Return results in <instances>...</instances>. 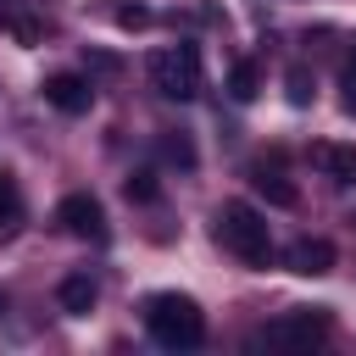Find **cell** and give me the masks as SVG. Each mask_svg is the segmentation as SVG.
Segmentation results:
<instances>
[{
    "instance_id": "1",
    "label": "cell",
    "mask_w": 356,
    "mask_h": 356,
    "mask_svg": "<svg viewBox=\"0 0 356 356\" xmlns=\"http://www.w3.org/2000/svg\"><path fill=\"white\" fill-rule=\"evenodd\" d=\"M211 234L228 256H239L245 267H267L273 261V234H267V217L250 206V200H222L217 217H211Z\"/></svg>"
},
{
    "instance_id": "2",
    "label": "cell",
    "mask_w": 356,
    "mask_h": 356,
    "mask_svg": "<svg viewBox=\"0 0 356 356\" xmlns=\"http://www.w3.org/2000/svg\"><path fill=\"white\" fill-rule=\"evenodd\" d=\"M145 328H150V339H156L161 350H195V345L206 339L200 306H195L189 295H178V289H161V295L145 300Z\"/></svg>"
},
{
    "instance_id": "3",
    "label": "cell",
    "mask_w": 356,
    "mask_h": 356,
    "mask_svg": "<svg viewBox=\"0 0 356 356\" xmlns=\"http://www.w3.org/2000/svg\"><path fill=\"white\" fill-rule=\"evenodd\" d=\"M145 72H150L156 95H167V100H195V95H200V83H206V78H200V50H195V44L150 50Z\"/></svg>"
},
{
    "instance_id": "4",
    "label": "cell",
    "mask_w": 356,
    "mask_h": 356,
    "mask_svg": "<svg viewBox=\"0 0 356 356\" xmlns=\"http://www.w3.org/2000/svg\"><path fill=\"white\" fill-rule=\"evenodd\" d=\"M328 334H334V312H328V306H295V312L273 317V323L256 334V345H273V350H312V345H323Z\"/></svg>"
},
{
    "instance_id": "5",
    "label": "cell",
    "mask_w": 356,
    "mask_h": 356,
    "mask_svg": "<svg viewBox=\"0 0 356 356\" xmlns=\"http://www.w3.org/2000/svg\"><path fill=\"white\" fill-rule=\"evenodd\" d=\"M56 222L72 234V239H89V245H106V206L89 195V189H78V195H67L61 206H56Z\"/></svg>"
},
{
    "instance_id": "6",
    "label": "cell",
    "mask_w": 356,
    "mask_h": 356,
    "mask_svg": "<svg viewBox=\"0 0 356 356\" xmlns=\"http://www.w3.org/2000/svg\"><path fill=\"white\" fill-rule=\"evenodd\" d=\"M44 100H50L61 117H83V111L95 106V89H89V78H78V72H50V78H44Z\"/></svg>"
},
{
    "instance_id": "7",
    "label": "cell",
    "mask_w": 356,
    "mask_h": 356,
    "mask_svg": "<svg viewBox=\"0 0 356 356\" xmlns=\"http://www.w3.org/2000/svg\"><path fill=\"white\" fill-rule=\"evenodd\" d=\"M312 167H317L328 184H356V145L317 139V145H312Z\"/></svg>"
},
{
    "instance_id": "8",
    "label": "cell",
    "mask_w": 356,
    "mask_h": 356,
    "mask_svg": "<svg viewBox=\"0 0 356 356\" xmlns=\"http://www.w3.org/2000/svg\"><path fill=\"white\" fill-rule=\"evenodd\" d=\"M284 267L300 273V278H323V273L334 267V245H328V239H295V245L284 250Z\"/></svg>"
},
{
    "instance_id": "9",
    "label": "cell",
    "mask_w": 356,
    "mask_h": 356,
    "mask_svg": "<svg viewBox=\"0 0 356 356\" xmlns=\"http://www.w3.org/2000/svg\"><path fill=\"white\" fill-rule=\"evenodd\" d=\"M22 222H28L22 184H17V172H6V167H0V245H11V239L22 234Z\"/></svg>"
},
{
    "instance_id": "10",
    "label": "cell",
    "mask_w": 356,
    "mask_h": 356,
    "mask_svg": "<svg viewBox=\"0 0 356 356\" xmlns=\"http://www.w3.org/2000/svg\"><path fill=\"white\" fill-rule=\"evenodd\" d=\"M250 184H256V195H267L273 206H295V200H300V189L284 178L278 161H256V167H250Z\"/></svg>"
},
{
    "instance_id": "11",
    "label": "cell",
    "mask_w": 356,
    "mask_h": 356,
    "mask_svg": "<svg viewBox=\"0 0 356 356\" xmlns=\"http://www.w3.org/2000/svg\"><path fill=\"white\" fill-rule=\"evenodd\" d=\"M56 300H61V312L83 317V312H95V300H100V284H95L89 273H67V278H61V289H56Z\"/></svg>"
},
{
    "instance_id": "12",
    "label": "cell",
    "mask_w": 356,
    "mask_h": 356,
    "mask_svg": "<svg viewBox=\"0 0 356 356\" xmlns=\"http://www.w3.org/2000/svg\"><path fill=\"white\" fill-rule=\"evenodd\" d=\"M228 95H234V100H256V95H261V72H256V61H234V72H228Z\"/></svg>"
},
{
    "instance_id": "13",
    "label": "cell",
    "mask_w": 356,
    "mask_h": 356,
    "mask_svg": "<svg viewBox=\"0 0 356 356\" xmlns=\"http://www.w3.org/2000/svg\"><path fill=\"white\" fill-rule=\"evenodd\" d=\"M156 150H161V161H172V167H195V145H189V134H161L156 139Z\"/></svg>"
},
{
    "instance_id": "14",
    "label": "cell",
    "mask_w": 356,
    "mask_h": 356,
    "mask_svg": "<svg viewBox=\"0 0 356 356\" xmlns=\"http://www.w3.org/2000/svg\"><path fill=\"white\" fill-rule=\"evenodd\" d=\"M122 195H128V200H139V206H150V200H161V184H156V172H150V167H139V172H128Z\"/></svg>"
},
{
    "instance_id": "15",
    "label": "cell",
    "mask_w": 356,
    "mask_h": 356,
    "mask_svg": "<svg viewBox=\"0 0 356 356\" xmlns=\"http://www.w3.org/2000/svg\"><path fill=\"white\" fill-rule=\"evenodd\" d=\"M284 89H289V106H312V95H317V83H312L306 67H289L284 72Z\"/></svg>"
},
{
    "instance_id": "16",
    "label": "cell",
    "mask_w": 356,
    "mask_h": 356,
    "mask_svg": "<svg viewBox=\"0 0 356 356\" xmlns=\"http://www.w3.org/2000/svg\"><path fill=\"white\" fill-rule=\"evenodd\" d=\"M339 100H345V111H356V50H350V61H345V78H339Z\"/></svg>"
},
{
    "instance_id": "17",
    "label": "cell",
    "mask_w": 356,
    "mask_h": 356,
    "mask_svg": "<svg viewBox=\"0 0 356 356\" xmlns=\"http://www.w3.org/2000/svg\"><path fill=\"white\" fill-rule=\"evenodd\" d=\"M117 22H122V28H145L150 11H145V6H117Z\"/></svg>"
},
{
    "instance_id": "18",
    "label": "cell",
    "mask_w": 356,
    "mask_h": 356,
    "mask_svg": "<svg viewBox=\"0 0 356 356\" xmlns=\"http://www.w3.org/2000/svg\"><path fill=\"white\" fill-rule=\"evenodd\" d=\"M89 67H95V72H117L122 61H117V56H106V50H89Z\"/></svg>"
},
{
    "instance_id": "19",
    "label": "cell",
    "mask_w": 356,
    "mask_h": 356,
    "mask_svg": "<svg viewBox=\"0 0 356 356\" xmlns=\"http://www.w3.org/2000/svg\"><path fill=\"white\" fill-rule=\"evenodd\" d=\"M0 312H6V289H0Z\"/></svg>"
},
{
    "instance_id": "20",
    "label": "cell",
    "mask_w": 356,
    "mask_h": 356,
    "mask_svg": "<svg viewBox=\"0 0 356 356\" xmlns=\"http://www.w3.org/2000/svg\"><path fill=\"white\" fill-rule=\"evenodd\" d=\"M350 222H356V211H350Z\"/></svg>"
}]
</instances>
